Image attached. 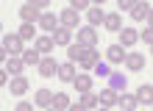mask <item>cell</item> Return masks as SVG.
I'll use <instances>...</instances> for the list:
<instances>
[{"mask_svg": "<svg viewBox=\"0 0 153 111\" xmlns=\"http://www.w3.org/2000/svg\"><path fill=\"white\" fill-rule=\"evenodd\" d=\"M117 106H120L123 111H137L139 100H137V95H131V92H123V95H120V100H117Z\"/></svg>", "mask_w": 153, "mask_h": 111, "instance_id": "e0dca14e", "label": "cell"}, {"mask_svg": "<svg viewBox=\"0 0 153 111\" xmlns=\"http://www.w3.org/2000/svg\"><path fill=\"white\" fill-rule=\"evenodd\" d=\"M150 50H153V44H150Z\"/></svg>", "mask_w": 153, "mask_h": 111, "instance_id": "ab89813d", "label": "cell"}, {"mask_svg": "<svg viewBox=\"0 0 153 111\" xmlns=\"http://www.w3.org/2000/svg\"><path fill=\"white\" fill-rule=\"evenodd\" d=\"M53 42L59 44V47H70V44H73V31H70V28H59L56 33H53Z\"/></svg>", "mask_w": 153, "mask_h": 111, "instance_id": "ffe728a7", "label": "cell"}, {"mask_svg": "<svg viewBox=\"0 0 153 111\" xmlns=\"http://www.w3.org/2000/svg\"><path fill=\"white\" fill-rule=\"evenodd\" d=\"M70 97L64 95V92H56V95H53V106L50 108H56V111H70Z\"/></svg>", "mask_w": 153, "mask_h": 111, "instance_id": "7402d4cb", "label": "cell"}, {"mask_svg": "<svg viewBox=\"0 0 153 111\" xmlns=\"http://www.w3.org/2000/svg\"><path fill=\"white\" fill-rule=\"evenodd\" d=\"M84 50H86L84 44L73 42V44H70V47H67V56H70V61H73V64H75V61H81V56H84Z\"/></svg>", "mask_w": 153, "mask_h": 111, "instance_id": "83f0119b", "label": "cell"}, {"mask_svg": "<svg viewBox=\"0 0 153 111\" xmlns=\"http://www.w3.org/2000/svg\"><path fill=\"white\" fill-rule=\"evenodd\" d=\"M53 95H56V92H50V89H36L33 103H36L39 108H50V106H53Z\"/></svg>", "mask_w": 153, "mask_h": 111, "instance_id": "4fadbf2b", "label": "cell"}, {"mask_svg": "<svg viewBox=\"0 0 153 111\" xmlns=\"http://www.w3.org/2000/svg\"><path fill=\"white\" fill-rule=\"evenodd\" d=\"M73 86L81 92V95H86V92H92V75L89 72H78V78L73 81Z\"/></svg>", "mask_w": 153, "mask_h": 111, "instance_id": "9a60e30c", "label": "cell"}, {"mask_svg": "<svg viewBox=\"0 0 153 111\" xmlns=\"http://www.w3.org/2000/svg\"><path fill=\"white\" fill-rule=\"evenodd\" d=\"M95 72H97V75H103V78H109V75H111V67H106V64H97Z\"/></svg>", "mask_w": 153, "mask_h": 111, "instance_id": "d6a6232c", "label": "cell"}, {"mask_svg": "<svg viewBox=\"0 0 153 111\" xmlns=\"http://www.w3.org/2000/svg\"><path fill=\"white\" fill-rule=\"evenodd\" d=\"M59 22H61V28H70V31H73V28H78V11L73 6H67V8H61V14H59Z\"/></svg>", "mask_w": 153, "mask_h": 111, "instance_id": "3957f363", "label": "cell"}, {"mask_svg": "<svg viewBox=\"0 0 153 111\" xmlns=\"http://www.w3.org/2000/svg\"><path fill=\"white\" fill-rule=\"evenodd\" d=\"M134 95H137V100H139L142 106H153V86H150V83H142Z\"/></svg>", "mask_w": 153, "mask_h": 111, "instance_id": "ac0fdd59", "label": "cell"}, {"mask_svg": "<svg viewBox=\"0 0 153 111\" xmlns=\"http://www.w3.org/2000/svg\"><path fill=\"white\" fill-rule=\"evenodd\" d=\"M59 81H64V83H73L78 78V70H75V64L73 61H67V64H59Z\"/></svg>", "mask_w": 153, "mask_h": 111, "instance_id": "ba28073f", "label": "cell"}, {"mask_svg": "<svg viewBox=\"0 0 153 111\" xmlns=\"http://www.w3.org/2000/svg\"><path fill=\"white\" fill-rule=\"evenodd\" d=\"M103 25L109 28V31H114V33H120V31H123V17H120V14H106V20H103Z\"/></svg>", "mask_w": 153, "mask_h": 111, "instance_id": "d4e9b609", "label": "cell"}, {"mask_svg": "<svg viewBox=\"0 0 153 111\" xmlns=\"http://www.w3.org/2000/svg\"><path fill=\"white\" fill-rule=\"evenodd\" d=\"M39 75H42V78H53V75H59V61H56V58H50V56H45V58L39 61Z\"/></svg>", "mask_w": 153, "mask_h": 111, "instance_id": "8992f818", "label": "cell"}, {"mask_svg": "<svg viewBox=\"0 0 153 111\" xmlns=\"http://www.w3.org/2000/svg\"><path fill=\"white\" fill-rule=\"evenodd\" d=\"M33 6H36V8H39V11L45 14V8H48V0H33Z\"/></svg>", "mask_w": 153, "mask_h": 111, "instance_id": "e575fe53", "label": "cell"}, {"mask_svg": "<svg viewBox=\"0 0 153 111\" xmlns=\"http://www.w3.org/2000/svg\"><path fill=\"white\" fill-rule=\"evenodd\" d=\"M3 50H6L8 56H22V53H25L22 36H20V33H6V36H3Z\"/></svg>", "mask_w": 153, "mask_h": 111, "instance_id": "6da1fadb", "label": "cell"}, {"mask_svg": "<svg viewBox=\"0 0 153 111\" xmlns=\"http://www.w3.org/2000/svg\"><path fill=\"white\" fill-rule=\"evenodd\" d=\"M39 25H42V31H50V33H56L59 28H61V22H59V17H56V14H50V11H45V14H42V20H39Z\"/></svg>", "mask_w": 153, "mask_h": 111, "instance_id": "7c38bea8", "label": "cell"}, {"mask_svg": "<svg viewBox=\"0 0 153 111\" xmlns=\"http://www.w3.org/2000/svg\"><path fill=\"white\" fill-rule=\"evenodd\" d=\"M20 20H22V22H31V25H39L42 11H39L33 3H22V6H20Z\"/></svg>", "mask_w": 153, "mask_h": 111, "instance_id": "7a4b0ae2", "label": "cell"}, {"mask_svg": "<svg viewBox=\"0 0 153 111\" xmlns=\"http://www.w3.org/2000/svg\"><path fill=\"white\" fill-rule=\"evenodd\" d=\"M148 14H150V6H148V3H142V0H137V6H134V11H131V20H137V22H148Z\"/></svg>", "mask_w": 153, "mask_h": 111, "instance_id": "d6986e66", "label": "cell"}, {"mask_svg": "<svg viewBox=\"0 0 153 111\" xmlns=\"http://www.w3.org/2000/svg\"><path fill=\"white\" fill-rule=\"evenodd\" d=\"M22 61H25V67H39V61H42V56L33 50V47H25L22 53Z\"/></svg>", "mask_w": 153, "mask_h": 111, "instance_id": "484cf974", "label": "cell"}, {"mask_svg": "<svg viewBox=\"0 0 153 111\" xmlns=\"http://www.w3.org/2000/svg\"><path fill=\"white\" fill-rule=\"evenodd\" d=\"M148 25L153 28V6H150V14H148Z\"/></svg>", "mask_w": 153, "mask_h": 111, "instance_id": "8d00e7d4", "label": "cell"}, {"mask_svg": "<svg viewBox=\"0 0 153 111\" xmlns=\"http://www.w3.org/2000/svg\"><path fill=\"white\" fill-rule=\"evenodd\" d=\"M103 20H106V14H103V8H100V6H92V8L86 11V25H89V28L103 25Z\"/></svg>", "mask_w": 153, "mask_h": 111, "instance_id": "2e32d148", "label": "cell"}, {"mask_svg": "<svg viewBox=\"0 0 153 111\" xmlns=\"http://www.w3.org/2000/svg\"><path fill=\"white\" fill-rule=\"evenodd\" d=\"M137 0H120V11H134Z\"/></svg>", "mask_w": 153, "mask_h": 111, "instance_id": "1f68e13d", "label": "cell"}, {"mask_svg": "<svg viewBox=\"0 0 153 111\" xmlns=\"http://www.w3.org/2000/svg\"><path fill=\"white\" fill-rule=\"evenodd\" d=\"M14 111H33V103H22V100H20V103H17V108Z\"/></svg>", "mask_w": 153, "mask_h": 111, "instance_id": "836d02e7", "label": "cell"}, {"mask_svg": "<svg viewBox=\"0 0 153 111\" xmlns=\"http://www.w3.org/2000/svg\"><path fill=\"white\" fill-rule=\"evenodd\" d=\"M139 39L145 42V44H153V28H150V25H145V28L139 31Z\"/></svg>", "mask_w": 153, "mask_h": 111, "instance_id": "f546056e", "label": "cell"}, {"mask_svg": "<svg viewBox=\"0 0 153 111\" xmlns=\"http://www.w3.org/2000/svg\"><path fill=\"white\" fill-rule=\"evenodd\" d=\"M100 106L103 108H111V106H117V100H120V92H114L111 86H106V89H100Z\"/></svg>", "mask_w": 153, "mask_h": 111, "instance_id": "30bf717a", "label": "cell"}, {"mask_svg": "<svg viewBox=\"0 0 153 111\" xmlns=\"http://www.w3.org/2000/svg\"><path fill=\"white\" fill-rule=\"evenodd\" d=\"M42 111H56V108H42Z\"/></svg>", "mask_w": 153, "mask_h": 111, "instance_id": "f35d334b", "label": "cell"}, {"mask_svg": "<svg viewBox=\"0 0 153 111\" xmlns=\"http://www.w3.org/2000/svg\"><path fill=\"white\" fill-rule=\"evenodd\" d=\"M123 64H125L131 72H142V70H145V56H142V53H128Z\"/></svg>", "mask_w": 153, "mask_h": 111, "instance_id": "9c48e42d", "label": "cell"}, {"mask_svg": "<svg viewBox=\"0 0 153 111\" xmlns=\"http://www.w3.org/2000/svg\"><path fill=\"white\" fill-rule=\"evenodd\" d=\"M97 111H109V108H103V106H100V108H97Z\"/></svg>", "mask_w": 153, "mask_h": 111, "instance_id": "74e56055", "label": "cell"}, {"mask_svg": "<svg viewBox=\"0 0 153 111\" xmlns=\"http://www.w3.org/2000/svg\"><path fill=\"white\" fill-rule=\"evenodd\" d=\"M73 8H75V11H89L92 6H89L86 0H73Z\"/></svg>", "mask_w": 153, "mask_h": 111, "instance_id": "4dcf8cb0", "label": "cell"}, {"mask_svg": "<svg viewBox=\"0 0 153 111\" xmlns=\"http://www.w3.org/2000/svg\"><path fill=\"white\" fill-rule=\"evenodd\" d=\"M81 67H84V72H89V70H95L97 64H100V53H97L95 47H86L84 50V56H81Z\"/></svg>", "mask_w": 153, "mask_h": 111, "instance_id": "277c9868", "label": "cell"}, {"mask_svg": "<svg viewBox=\"0 0 153 111\" xmlns=\"http://www.w3.org/2000/svg\"><path fill=\"white\" fill-rule=\"evenodd\" d=\"M70 111H86V106L78 100V103H73V106H70Z\"/></svg>", "mask_w": 153, "mask_h": 111, "instance_id": "d590c367", "label": "cell"}, {"mask_svg": "<svg viewBox=\"0 0 153 111\" xmlns=\"http://www.w3.org/2000/svg\"><path fill=\"white\" fill-rule=\"evenodd\" d=\"M109 86H111L114 92L125 89V75H120V72H111V75H109Z\"/></svg>", "mask_w": 153, "mask_h": 111, "instance_id": "f1b7e54d", "label": "cell"}, {"mask_svg": "<svg viewBox=\"0 0 153 111\" xmlns=\"http://www.w3.org/2000/svg\"><path fill=\"white\" fill-rule=\"evenodd\" d=\"M3 67L8 70V75H22V70H25V61H22V56H11V58H8L6 64H3Z\"/></svg>", "mask_w": 153, "mask_h": 111, "instance_id": "5bb4252c", "label": "cell"}, {"mask_svg": "<svg viewBox=\"0 0 153 111\" xmlns=\"http://www.w3.org/2000/svg\"><path fill=\"white\" fill-rule=\"evenodd\" d=\"M81 103L86 106V111H97L100 108V97H97L95 92H86V95H81Z\"/></svg>", "mask_w": 153, "mask_h": 111, "instance_id": "cb8c5ba5", "label": "cell"}, {"mask_svg": "<svg viewBox=\"0 0 153 111\" xmlns=\"http://www.w3.org/2000/svg\"><path fill=\"white\" fill-rule=\"evenodd\" d=\"M56 47V42H53V36H36V42H33V50H36L42 58L45 56H50V50Z\"/></svg>", "mask_w": 153, "mask_h": 111, "instance_id": "52a82bcc", "label": "cell"}, {"mask_svg": "<svg viewBox=\"0 0 153 111\" xmlns=\"http://www.w3.org/2000/svg\"><path fill=\"white\" fill-rule=\"evenodd\" d=\"M125 47L123 44H109V50H106V58H109V64H123L125 61Z\"/></svg>", "mask_w": 153, "mask_h": 111, "instance_id": "8fae6325", "label": "cell"}, {"mask_svg": "<svg viewBox=\"0 0 153 111\" xmlns=\"http://www.w3.org/2000/svg\"><path fill=\"white\" fill-rule=\"evenodd\" d=\"M8 92H11V95H17V97H22L25 92H28V81H25L22 75H17L11 83H8Z\"/></svg>", "mask_w": 153, "mask_h": 111, "instance_id": "44dd1931", "label": "cell"}, {"mask_svg": "<svg viewBox=\"0 0 153 111\" xmlns=\"http://www.w3.org/2000/svg\"><path fill=\"white\" fill-rule=\"evenodd\" d=\"M78 44H84V47H95V44H97V31L89 28V25L78 28Z\"/></svg>", "mask_w": 153, "mask_h": 111, "instance_id": "5b68a950", "label": "cell"}, {"mask_svg": "<svg viewBox=\"0 0 153 111\" xmlns=\"http://www.w3.org/2000/svg\"><path fill=\"white\" fill-rule=\"evenodd\" d=\"M17 33L22 36V42H28V39H33V42H36V25H31V22H22Z\"/></svg>", "mask_w": 153, "mask_h": 111, "instance_id": "4316f807", "label": "cell"}, {"mask_svg": "<svg viewBox=\"0 0 153 111\" xmlns=\"http://www.w3.org/2000/svg\"><path fill=\"white\" fill-rule=\"evenodd\" d=\"M137 39H139V31H134V28H123V31H120V44H123V47L134 44Z\"/></svg>", "mask_w": 153, "mask_h": 111, "instance_id": "603a6c76", "label": "cell"}]
</instances>
